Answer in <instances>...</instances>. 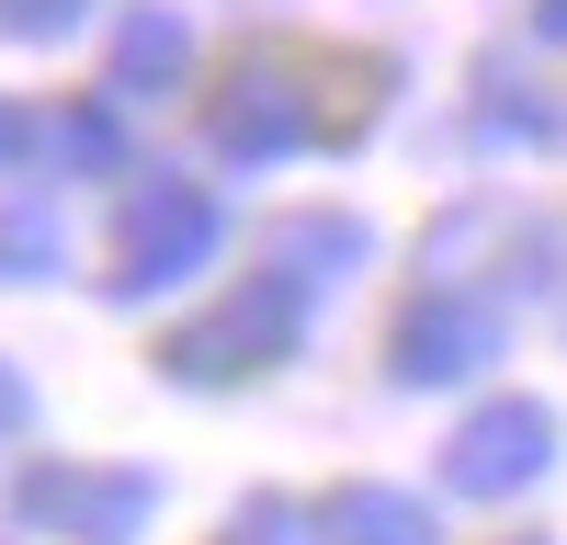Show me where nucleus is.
Wrapping results in <instances>:
<instances>
[{"label":"nucleus","mask_w":567,"mask_h":545,"mask_svg":"<svg viewBox=\"0 0 567 545\" xmlns=\"http://www.w3.org/2000/svg\"><path fill=\"white\" fill-rule=\"evenodd\" d=\"M205 239H216V205L182 194V182H159V194H136V216H125L114 285H171L182 261H205Z\"/></svg>","instance_id":"nucleus-1"},{"label":"nucleus","mask_w":567,"mask_h":545,"mask_svg":"<svg viewBox=\"0 0 567 545\" xmlns=\"http://www.w3.org/2000/svg\"><path fill=\"white\" fill-rule=\"evenodd\" d=\"M182 58H194L182 12H136V23H125V45H114V91H125V103H148V91H171V80H182Z\"/></svg>","instance_id":"nucleus-2"},{"label":"nucleus","mask_w":567,"mask_h":545,"mask_svg":"<svg viewBox=\"0 0 567 545\" xmlns=\"http://www.w3.org/2000/svg\"><path fill=\"white\" fill-rule=\"evenodd\" d=\"M136 477H114V489H91V477H34V512H69V523H103V534H125L136 523Z\"/></svg>","instance_id":"nucleus-3"},{"label":"nucleus","mask_w":567,"mask_h":545,"mask_svg":"<svg viewBox=\"0 0 567 545\" xmlns=\"http://www.w3.org/2000/svg\"><path fill=\"white\" fill-rule=\"evenodd\" d=\"M216 136L227 148H284V136H296V103H284L272 80H239V103L216 114Z\"/></svg>","instance_id":"nucleus-4"},{"label":"nucleus","mask_w":567,"mask_h":545,"mask_svg":"<svg viewBox=\"0 0 567 545\" xmlns=\"http://www.w3.org/2000/svg\"><path fill=\"white\" fill-rule=\"evenodd\" d=\"M91 0H0V34H69Z\"/></svg>","instance_id":"nucleus-5"},{"label":"nucleus","mask_w":567,"mask_h":545,"mask_svg":"<svg viewBox=\"0 0 567 545\" xmlns=\"http://www.w3.org/2000/svg\"><path fill=\"white\" fill-rule=\"evenodd\" d=\"M12 148H23V125H12V114H0V160H12Z\"/></svg>","instance_id":"nucleus-6"},{"label":"nucleus","mask_w":567,"mask_h":545,"mask_svg":"<svg viewBox=\"0 0 567 545\" xmlns=\"http://www.w3.org/2000/svg\"><path fill=\"white\" fill-rule=\"evenodd\" d=\"M12 409H23V398H12V387H0V421H12Z\"/></svg>","instance_id":"nucleus-7"},{"label":"nucleus","mask_w":567,"mask_h":545,"mask_svg":"<svg viewBox=\"0 0 567 545\" xmlns=\"http://www.w3.org/2000/svg\"><path fill=\"white\" fill-rule=\"evenodd\" d=\"M556 34H567V0H556Z\"/></svg>","instance_id":"nucleus-8"}]
</instances>
